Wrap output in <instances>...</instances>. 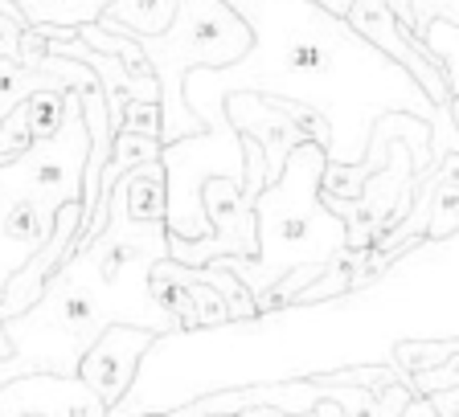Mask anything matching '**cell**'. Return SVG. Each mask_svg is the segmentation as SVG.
<instances>
[{"label":"cell","mask_w":459,"mask_h":417,"mask_svg":"<svg viewBox=\"0 0 459 417\" xmlns=\"http://www.w3.org/2000/svg\"><path fill=\"white\" fill-rule=\"evenodd\" d=\"M406 4H411V33L419 25H427L430 17L459 25V0H406Z\"/></svg>","instance_id":"obj_22"},{"label":"cell","mask_w":459,"mask_h":417,"mask_svg":"<svg viewBox=\"0 0 459 417\" xmlns=\"http://www.w3.org/2000/svg\"><path fill=\"white\" fill-rule=\"evenodd\" d=\"M398 417H439L435 409H430V401L427 397H411L406 405H402V413Z\"/></svg>","instance_id":"obj_25"},{"label":"cell","mask_w":459,"mask_h":417,"mask_svg":"<svg viewBox=\"0 0 459 417\" xmlns=\"http://www.w3.org/2000/svg\"><path fill=\"white\" fill-rule=\"evenodd\" d=\"M29 127H25V106H13L4 119H0V160H13L29 148Z\"/></svg>","instance_id":"obj_21"},{"label":"cell","mask_w":459,"mask_h":417,"mask_svg":"<svg viewBox=\"0 0 459 417\" xmlns=\"http://www.w3.org/2000/svg\"><path fill=\"white\" fill-rule=\"evenodd\" d=\"M119 127H132V132L160 143V106H156V98H132V103L124 106ZM119 127H115V132H119Z\"/></svg>","instance_id":"obj_20"},{"label":"cell","mask_w":459,"mask_h":417,"mask_svg":"<svg viewBox=\"0 0 459 417\" xmlns=\"http://www.w3.org/2000/svg\"><path fill=\"white\" fill-rule=\"evenodd\" d=\"M21 106H25L29 140H46V135L57 132L62 115H66V90H38V95H29Z\"/></svg>","instance_id":"obj_18"},{"label":"cell","mask_w":459,"mask_h":417,"mask_svg":"<svg viewBox=\"0 0 459 417\" xmlns=\"http://www.w3.org/2000/svg\"><path fill=\"white\" fill-rule=\"evenodd\" d=\"M414 38H419L422 54L435 62V66L443 70V78H447V86L459 95V25H451V21H439L430 17L427 25L414 29Z\"/></svg>","instance_id":"obj_15"},{"label":"cell","mask_w":459,"mask_h":417,"mask_svg":"<svg viewBox=\"0 0 459 417\" xmlns=\"http://www.w3.org/2000/svg\"><path fill=\"white\" fill-rule=\"evenodd\" d=\"M25 417H38V413H25Z\"/></svg>","instance_id":"obj_30"},{"label":"cell","mask_w":459,"mask_h":417,"mask_svg":"<svg viewBox=\"0 0 459 417\" xmlns=\"http://www.w3.org/2000/svg\"><path fill=\"white\" fill-rule=\"evenodd\" d=\"M38 90H66V82L49 70H29L21 62H0V119Z\"/></svg>","instance_id":"obj_16"},{"label":"cell","mask_w":459,"mask_h":417,"mask_svg":"<svg viewBox=\"0 0 459 417\" xmlns=\"http://www.w3.org/2000/svg\"><path fill=\"white\" fill-rule=\"evenodd\" d=\"M344 25L353 29V33H361L373 49H382L390 62H398V66L406 70L414 82H419V90L435 106L455 103V98H459L455 90L447 86L443 70L435 66L427 54H422V46H419V38L411 33V25H402L398 13H394L385 0H353V4L344 9Z\"/></svg>","instance_id":"obj_6"},{"label":"cell","mask_w":459,"mask_h":417,"mask_svg":"<svg viewBox=\"0 0 459 417\" xmlns=\"http://www.w3.org/2000/svg\"><path fill=\"white\" fill-rule=\"evenodd\" d=\"M430 409L439 417H459V389H443V393H430Z\"/></svg>","instance_id":"obj_24"},{"label":"cell","mask_w":459,"mask_h":417,"mask_svg":"<svg viewBox=\"0 0 459 417\" xmlns=\"http://www.w3.org/2000/svg\"><path fill=\"white\" fill-rule=\"evenodd\" d=\"M250 29V49L234 66L189 70L185 106L205 132H230L226 98L263 95L291 98L328 123V164H357L365 156L377 115H414L435 127L439 106L419 90L398 62L373 49L344 17L312 0H226Z\"/></svg>","instance_id":"obj_2"},{"label":"cell","mask_w":459,"mask_h":417,"mask_svg":"<svg viewBox=\"0 0 459 417\" xmlns=\"http://www.w3.org/2000/svg\"><path fill=\"white\" fill-rule=\"evenodd\" d=\"M21 29L17 21H9L4 13H0V62H17V38H21Z\"/></svg>","instance_id":"obj_23"},{"label":"cell","mask_w":459,"mask_h":417,"mask_svg":"<svg viewBox=\"0 0 459 417\" xmlns=\"http://www.w3.org/2000/svg\"><path fill=\"white\" fill-rule=\"evenodd\" d=\"M451 356H459V336H447V340H398L390 352V364L402 377H411V372L435 369Z\"/></svg>","instance_id":"obj_17"},{"label":"cell","mask_w":459,"mask_h":417,"mask_svg":"<svg viewBox=\"0 0 459 417\" xmlns=\"http://www.w3.org/2000/svg\"><path fill=\"white\" fill-rule=\"evenodd\" d=\"M164 221H132L124 213V189L107 197V221L86 246L70 250L41 283V294L13 319H0L13 356L25 372L74 377L82 352L111 328L132 323L164 336L172 315L148 291L152 266L169 258Z\"/></svg>","instance_id":"obj_3"},{"label":"cell","mask_w":459,"mask_h":417,"mask_svg":"<svg viewBox=\"0 0 459 417\" xmlns=\"http://www.w3.org/2000/svg\"><path fill=\"white\" fill-rule=\"evenodd\" d=\"M447 336H459V234L419 237L365 286L328 299L156 336L132 389L107 417L169 413L201 393L390 364L398 340Z\"/></svg>","instance_id":"obj_1"},{"label":"cell","mask_w":459,"mask_h":417,"mask_svg":"<svg viewBox=\"0 0 459 417\" xmlns=\"http://www.w3.org/2000/svg\"><path fill=\"white\" fill-rule=\"evenodd\" d=\"M78 229H82V200H70V205L57 208L54 229H49L46 246H41L38 254L29 258L17 275L4 283V294H0V319H13V315H21L29 303H33V299H38L41 283H46V278L54 275V266L70 254Z\"/></svg>","instance_id":"obj_11"},{"label":"cell","mask_w":459,"mask_h":417,"mask_svg":"<svg viewBox=\"0 0 459 417\" xmlns=\"http://www.w3.org/2000/svg\"><path fill=\"white\" fill-rule=\"evenodd\" d=\"M312 4H320V9H328V13H336V17H344V9H349L353 0H312Z\"/></svg>","instance_id":"obj_27"},{"label":"cell","mask_w":459,"mask_h":417,"mask_svg":"<svg viewBox=\"0 0 459 417\" xmlns=\"http://www.w3.org/2000/svg\"><path fill=\"white\" fill-rule=\"evenodd\" d=\"M172 17H177V0H111L99 25L127 38H148V33H164Z\"/></svg>","instance_id":"obj_13"},{"label":"cell","mask_w":459,"mask_h":417,"mask_svg":"<svg viewBox=\"0 0 459 417\" xmlns=\"http://www.w3.org/2000/svg\"><path fill=\"white\" fill-rule=\"evenodd\" d=\"M148 57L156 78V106H160V148L205 132L185 106V74L189 70L234 66L250 49V29L226 0H177V17L164 33L132 38Z\"/></svg>","instance_id":"obj_5"},{"label":"cell","mask_w":459,"mask_h":417,"mask_svg":"<svg viewBox=\"0 0 459 417\" xmlns=\"http://www.w3.org/2000/svg\"><path fill=\"white\" fill-rule=\"evenodd\" d=\"M234 417H312V413H283V409H271V405H255V409H242Z\"/></svg>","instance_id":"obj_26"},{"label":"cell","mask_w":459,"mask_h":417,"mask_svg":"<svg viewBox=\"0 0 459 417\" xmlns=\"http://www.w3.org/2000/svg\"><path fill=\"white\" fill-rule=\"evenodd\" d=\"M148 291L172 315V332L213 328V323L230 319V303L201 278L197 266H177L164 258V262L152 266V275H148Z\"/></svg>","instance_id":"obj_8"},{"label":"cell","mask_w":459,"mask_h":417,"mask_svg":"<svg viewBox=\"0 0 459 417\" xmlns=\"http://www.w3.org/2000/svg\"><path fill=\"white\" fill-rule=\"evenodd\" d=\"M328 156L304 140L287 152L275 181L255 197V254L218 258L250 291L258 311L296 303L307 283L344 258V221L320 200V172Z\"/></svg>","instance_id":"obj_4"},{"label":"cell","mask_w":459,"mask_h":417,"mask_svg":"<svg viewBox=\"0 0 459 417\" xmlns=\"http://www.w3.org/2000/svg\"><path fill=\"white\" fill-rule=\"evenodd\" d=\"M411 385L394 380L385 389H357V385H333V405H341L344 417H398L402 405L411 401Z\"/></svg>","instance_id":"obj_14"},{"label":"cell","mask_w":459,"mask_h":417,"mask_svg":"<svg viewBox=\"0 0 459 417\" xmlns=\"http://www.w3.org/2000/svg\"><path fill=\"white\" fill-rule=\"evenodd\" d=\"M54 217L57 213L46 200L0 181V294H4V283L46 246Z\"/></svg>","instance_id":"obj_9"},{"label":"cell","mask_w":459,"mask_h":417,"mask_svg":"<svg viewBox=\"0 0 459 417\" xmlns=\"http://www.w3.org/2000/svg\"><path fill=\"white\" fill-rule=\"evenodd\" d=\"M152 340H156V332H148V328L111 323V328H107V332L82 352L74 377L82 380L99 401H103L107 413H111V409L124 401V393L132 389L135 369H140L143 352L152 348Z\"/></svg>","instance_id":"obj_7"},{"label":"cell","mask_w":459,"mask_h":417,"mask_svg":"<svg viewBox=\"0 0 459 417\" xmlns=\"http://www.w3.org/2000/svg\"><path fill=\"white\" fill-rule=\"evenodd\" d=\"M385 4H390V9L398 13L402 25H411V4H406V0H385Z\"/></svg>","instance_id":"obj_29"},{"label":"cell","mask_w":459,"mask_h":417,"mask_svg":"<svg viewBox=\"0 0 459 417\" xmlns=\"http://www.w3.org/2000/svg\"><path fill=\"white\" fill-rule=\"evenodd\" d=\"M226 123L238 135L255 140L263 148V164H267V181H275L279 168H283L287 152L304 143V132L291 115H283L279 106H271L263 95H230L226 98Z\"/></svg>","instance_id":"obj_10"},{"label":"cell","mask_w":459,"mask_h":417,"mask_svg":"<svg viewBox=\"0 0 459 417\" xmlns=\"http://www.w3.org/2000/svg\"><path fill=\"white\" fill-rule=\"evenodd\" d=\"M312 417H344L341 405H333V401H320V405L312 409Z\"/></svg>","instance_id":"obj_28"},{"label":"cell","mask_w":459,"mask_h":417,"mask_svg":"<svg viewBox=\"0 0 459 417\" xmlns=\"http://www.w3.org/2000/svg\"><path fill=\"white\" fill-rule=\"evenodd\" d=\"M406 385H411L414 397H430V393H443V389H459V356L435 364V369L411 372V377H406Z\"/></svg>","instance_id":"obj_19"},{"label":"cell","mask_w":459,"mask_h":417,"mask_svg":"<svg viewBox=\"0 0 459 417\" xmlns=\"http://www.w3.org/2000/svg\"><path fill=\"white\" fill-rule=\"evenodd\" d=\"M111 0H0V13L17 25H57L78 29L103 17Z\"/></svg>","instance_id":"obj_12"},{"label":"cell","mask_w":459,"mask_h":417,"mask_svg":"<svg viewBox=\"0 0 459 417\" xmlns=\"http://www.w3.org/2000/svg\"><path fill=\"white\" fill-rule=\"evenodd\" d=\"M0 164H4V160H0Z\"/></svg>","instance_id":"obj_31"}]
</instances>
